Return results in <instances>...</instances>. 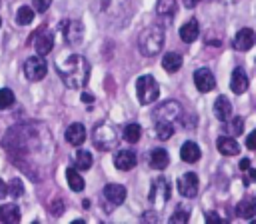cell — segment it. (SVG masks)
Instances as JSON below:
<instances>
[{
	"mask_svg": "<svg viewBox=\"0 0 256 224\" xmlns=\"http://www.w3.org/2000/svg\"><path fill=\"white\" fill-rule=\"evenodd\" d=\"M56 70H58L62 82L74 90L84 88L90 80V62L80 54H72L66 60H58Z\"/></svg>",
	"mask_w": 256,
	"mask_h": 224,
	"instance_id": "1",
	"label": "cell"
},
{
	"mask_svg": "<svg viewBox=\"0 0 256 224\" xmlns=\"http://www.w3.org/2000/svg\"><path fill=\"white\" fill-rule=\"evenodd\" d=\"M164 40H166V34H164V28L158 26V24H152L148 28H144L138 36V50L142 56L146 58H152L156 54H160V50L164 48Z\"/></svg>",
	"mask_w": 256,
	"mask_h": 224,
	"instance_id": "2",
	"label": "cell"
},
{
	"mask_svg": "<svg viewBox=\"0 0 256 224\" xmlns=\"http://www.w3.org/2000/svg\"><path fill=\"white\" fill-rule=\"evenodd\" d=\"M92 144L100 152H110L118 144V130L112 122H98L92 130Z\"/></svg>",
	"mask_w": 256,
	"mask_h": 224,
	"instance_id": "3",
	"label": "cell"
},
{
	"mask_svg": "<svg viewBox=\"0 0 256 224\" xmlns=\"http://www.w3.org/2000/svg\"><path fill=\"white\" fill-rule=\"evenodd\" d=\"M136 94H138V102L144 106L156 102L160 96V86H158L156 78L154 76H140L136 82Z\"/></svg>",
	"mask_w": 256,
	"mask_h": 224,
	"instance_id": "4",
	"label": "cell"
},
{
	"mask_svg": "<svg viewBox=\"0 0 256 224\" xmlns=\"http://www.w3.org/2000/svg\"><path fill=\"white\" fill-rule=\"evenodd\" d=\"M180 118H182V106L176 100H168V102L160 104L154 110V122H170V124H174Z\"/></svg>",
	"mask_w": 256,
	"mask_h": 224,
	"instance_id": "5",
	"label": "cell"
},
{
	"mask_svg": "<svg viewBox=\"0 0 256 224\" xmlns=\"http://www.w3.org/2000/svg\"><path fill=\"white\" fill-rule=\"evenodd\" d=\"M170 184L166 178H156L150 186V202L156 206V208H162L168 200H170Z\"/></svg>",
	"mask_w": 256,
	"mask_h": 224,
	"instance_id": "6",
	"label": "cell"
},
{
	"mask_svg": "<svg viewBox=\"0 0 256 224\" xmlns=\"http://www.w3.org/2000/svg\"><path fill=\"white\" fill-rule=\"evenodd\" d=\"M48 72V66L44 62V58L38 54V56H32L24 62V74L30 82H40Z\"/></svg>",
	"mask_w": 256,
	"mask_h": 224,
	"instance_id": "7",
	"label": "cell"
},
{
	"mask_svg": "<svg viewBox=\"0 0 256 224\" xmlns=\"http://www.w3.org/2000/svg\"><path fill=\"white\" fill-rule=\"evenodd\" d=\"M60 28H62V36H64L66 44L76 46L78 42H82V38H84V26L78 20H66V22L60 24Z\"/></svg>",
	"mask_w": 256,
	"mask_h": 224,
	"instance_id": "8",
	"label": "cell"
},
{
	"mask_svg": "<svg viewBox=\"0 0 256 224\" xmlns=\"http://www.w3.org/2000/svg\"><path fill=\"white\" fill-rule=\"evenodd\" d=\"M198 188H200V182H198V176L194 172H186L184 176L178 178V192L184 198H196Z\"/></svg>",
	"mask_w": 256,
	"mask_h": 224,
	"instance_id": "9",
	"label": "cell"
},
{
	"mask_svg": "<svg viewBox=\"0 0 256 224\" xmlns=\"http://www.w3.org/2000/svg\"><path fill=\"white\" fill-rule=\"evenodd\" d=\"M34 48H36V52L40 56H48L52 52V48H54V34L50 30H46V28H40L36 32V36H34Z\"/></svg>",
	"mask_w": 256,
	"mask_h": 224,
	"instance_id": "10",
	"label": "cell"
},
{
	"mask_svg": "<svg viewBox=\"0 0 256 224\" xmlns=\"http://www.w3.org/2000/svg\"><path fill=\"white\" fill-rule=\"evenodd\" d=\"M254 44H256V32H254L252 28H242V30H238V34H236L234 40H232V48L238 50V52H246V50H250Z\"/></svg>",
	"mask_w": 256,
	"mask_h": 224,
	"instance_id": "11",
	"label": "cell"
},
{
	"mask_svg": "<svg viewBox=\"0 0 256 224\" xmlns=\"http://www.w3.org/2000/svg\"><path fill=\"white\" fill-rule=\"evenodd\" d=\"M194 84L200 92H212L216 88V78L208 68H198L194 72Z\"/></svg>",
	"mask_w": 256,
	"mask_h": 224,
	"instance_id": "12",
	"label": "cell"
},
{
	"mask_svg": "<svg viewBox=\"0 0 256 224\" xmlns=\"http://www.w3.org/2000/svg\"><path fill=\"white\" fill-rule=\"evenodd\" d=\"M104 198L114 206H120L126 200V188L122 184H106L104 186Z\"/></svg>",
	"mask_w": 256,
	"mask_h": 224,
	"instance_id": "13",
	"label": "cell"
},
{
	"mask_svg": "<svg viewBox=\"0 0 256 224\" xmlns=\"http://www.w3.org/2000/svg\"><path fill=\"white\" fill-rule=\"evenodd\" d=\"M136 162H138V158H136V154H134L132 150H120V152L116 154V158H114V166H116L118 170H122V172L132 170V168L136 166Z\"/></svg>",
	"mask_w": 256,
	"mask_h": 224,
	"instance_id": "14",
	"label": "cell"
},
{
	"mask_svg": "<svg viewBox=\"0 0 256 224\" xmlns=\"http://www.w3.org/2000/svg\"><path fill=\"white\" fill-rule=\"evenodd\" d=\"M248 74L244 72V68H236L232 72V80H230V88L234 94H244L248 90Z\"/></svg>",
	"mask_w": 256,
	"mask_h": 224,
	"instance_id": "15",
	"label": "cell"
},
{
	"mask_svg": "<svg viewBox=\"0 0 256 224\" xmlns=\"http://www.w3.org/2000/svg\"><path fill=\"white\" fill-rule=\"evenodd\" d=\"M66 140L72 146H82V142L86 140V128H84V124H80V122L70 124L68 130H66Z\"/></svg>",
	"mask_w": 256,
	"mask_h": 224,
	"instance_id": "16",
	"label": "cell"
},
{
	"mask_svg": "<svg viewBox=\"0 0 256 224\" xmlns=\"http://www.w3.org/2000/svg\"><path fill=\"white\" fill-rule=\"evenodd\" d=\"M214 114L220 122H228L232 118V104L226 96H218L214 102Z\"/></svg>",
	"mask_w": 256,
	"mask_h": 224,
	"instance_id": "17",
	"label": "cell"
},
{
	"mask_svg": "<svg viewBox=\"0 0 256 224\" xmlns=\"http://www.w3.org/2000/svg\"><path fill=\"white\" fill-rule=\"evenodd\" d=\"M236 216H240L244 220L254 218L256 216V198L254 196H248V198L240 200L238 206H236Z\"/></svg>",
	"mask_w": 256,
	"mask_h": 224,
	"instance_id": "18",
	"label": "cell"
},
{
	"mask_svg": "<svg viewBox=\"0 0 256 224\" xmlns=\"http://www.w3.org/2000/svg\"><path fill=\"white\" fill-rule=\"evenodd\" d=\"M216 146H218L220 154H224V156H236L240 152V146L234 140V136H220L218 142H216Z\"/></svg>",
	"mask_w": 256,
	"mask_h": 224,
	"instance_id": "19",
	"label": "cell"
},
{
	"mask_svg": "<svg viewBox=\"0 0 256 224\" xmlns=\"http://www.w3.org/2000/svg\"><path fill=\"white\" fill-rule=\"evenodd\" d=\"M22 214H20V208L16 204H4L0 206V222L4 224H14V222H20Z\"/></svg>",
	"mask_w": 256,
	"mask_h": 224,
	"instance_id": "20",
	"label": "cell"
},
{
	"mask_svg": "<svg viewBox=\"0 0 256 224\" xmlns=\"http://www.w3.org/2000/svg\"><path fill=\"white\" fill-rule=\"evenodd\" d=\"M168 164H170V156L164 148H154L150 152V166L154 170H164Z\"/></svg>",
	"mask_w": 256,
	"mask_h": 224,
	"instance_id": "21",
	"label": "cell"
},
{
	"mask_svg": "<svg viewBox=\"0 0 256 224\" xmlns=\"http://www.w3.org/2000/svg\"><path fill=\"white\" fill-rule=\"evenodd\" d=\"M180 158L188 164H194L200 160V148L196 142H184V146L180 148Z\"/></svg>",
	"mask_w": 256,
	"mask_h": 224,
	"instance_id": "22",
	"label": "cell"
},
{
	"mask_svg": "<svg viewBox=\"0 0 256 224\" xmlns=\"http://www.w3.org/2000/svg\"><path fill=\"white\" fill-rule=\"evenodd\" d=\"M198 36H200V26H198L196 20H190V22H186V24L180 28V38H182L186 44H192Z\"/></svg>",
	"mask_w": 256,
	"mask_h": 224,
	"instance_id": "23",
	"label": "cell"
},
{
	"mask_svg": "<svg viewBox=\"0 0 256 224\" xmlns=\"http://www.w3.org/2000/svg\"><path fill=\"white\" fill-rule=\"evenodd\" d=\"M162 68H164L166 72H170V74L178 72V70L182 68V56L176 54V52H168V54H164V58H162Z\"/></svg>",
	"mask_w": 256,
	"mask_h": 224,
	"instance_id": "24",
	"label": "cell"
},
{
	"mask_svg": "<svg viewBox=\"0 0 256 224\" xmlns=\"http://www.w3.org/2000/svg\"><path fill=\"white\" fill-rule=\"evenodd\" d=\"M66 180H68L70 190H74V192H82L84 186H86L82 174L78 172V168H68V170H66Z\"/></svg>",
	"mask_w": 256,
	"mask_h": 224,
	"instance_id": "25",
	"label": "cell"
},
{
	"mask_svg": "<svg viewBox=\"0 0 256 224\" xmlns=\"http://www.w3.org/2000/svg\"><path fill=\"white\" fill-rule=\"evenodd\" d=\"M74 166L78 170H90L92 168V154L88 150H78L74 156Z\"/></svg>",
	"mask_w": 256,
	"mask_h": 224,
	"instance_id": "26",
	"label": "cell"
},
{
	"mask_svg": "<svg viewBox=\"0 0 256 224\" xmlns=\"http://www.w3.org/2000/svg\"><path fill=\"white\" fill-rule=\"evenodd\" d=\"M140 136H142V128H140V124L132 122V124H126V126H124V140H126V142L136 144V142L140 140Z\"/></svg>",
	"mask_w": 256,
	"mask_h": 224,
	"instance_id": "27",
	"label": "cell"
},
{
	"mask_svg": "<svg viewBox=\"0 0 256 224\" xmlns=\"http://www.w3.org/2000/svg\"><path fill=\"white\" fill-rule=\"evenodd\" d=\"M156 12L160 16H174L176 14V0H158L156 4Z\"/></svg>",
	"mask_w": 256,
	"mask_h": 224,
	"instance_id": "28",
	"label": "cell"
},
{
	"mask_svg": "<svg viewBox=\"0 0 256 224\" xmlns=\"http://www.w3.org/2000/svg\"><path fill=\"white\" fill-rule=\"evenodd\" d=\"M226 132H228L230 136H238V134H242V132H244V118L236 116V118L228 120V122H226Z\"/></svg>",
	"mask_w": 256,
	"mask_h": 224,
	"instance_id": "29",
	"label": "cell"
},
{
	"mask_svg": "<svg viewBox=\"0 0 256 224\" xmlns=\"http://www.w3.org/2000/svg\"><path fill=\"white\" fill-rule=\"evenodd\" d=\"M32 20H34V10H32L30 6H22V8L16 12V22H18L20 26L30 24Z\"/></svg>",
	"mask_w": 256,
	"mask_h": 224,
	"instance_id": "30",
	"label": "cell"
},
{
	"mask_svg": "<svg viewBox=\"0 0 256 224\" xmlns=\"http://www.w3.org/2000/svg\"><path fill=\"white\" fill-rule=\"evenodd\" d=\"M156 134L160 140H168L174 136V124L170 122H156Z\"/></svg>",
	"mask_w": 256,
	"mask_h": 224,
	"instance_id": "31",
	"label": "cell"
},
{
	"mask_svg": "<svg viewBox=\"0 0 256 224\" xmlns=\"http://www.w3.org/2000/svg\"><path fill=\"white\" fill-rule=\"evenodd\" d=\"M14 104V92L10 88H2L0 90V110H6Z\"/></svg>",
	"mask_w": 256,
	"mask_h": 224,
	"instance_id": "32",
	"label": "cell"
},
{
	"mask_svg": "<svg viewBox=\"0 0 256 224\" xmlns=\"http://www.w3.org/2000/svg\"><path fill=\"white\" fill-rule=\"evenodd\" d=\"M8 190H10V194H12L14 198H20V196L24 194V184H22V180H20V178H12L10 184H8Z\"/></svg>",
	"mask_w": 256,
	"mask_h": 224,
	"instance_id": "33",
	"label": "cell"
},
{
	"mask_svg": "<svg viewBox=\"0 0 256 224\" xmlns=\"http://www.w3.org/2000/svg\"><path fill=\"white\" fill-rule=\"evenodd\" d=\"M188 220H190V212H188V210H182V208H178V210L170 216V222H174V224H176V222H188Z\"/></svg>",
	"mask_w": 256,
	"mask_h": 224,
	"instance_id": "34",
	"label": "cell"
},
{
	"mask_svg": "<svg viewBox=\"0 0 256 224\" xmlns=\"http://www.w3.org/2000/svg\"><path fill=\"white\" fill-rule=\"evenodd\" d=\"M48 210H50V214H54V216H60V214L64 212V202H62L60 198H56L54 202H50V204H48Z\"/></svg>",
	"mask_w": 256,
	"mask_h": 224,
	"instance_id": "35",
	"label": "cell"
},
{
	"mask_svg": "<svg viewBox=\"0 0 256 224\" xmlns=\"http://www.w3.org/2000/svg\"><path fill=\"white\" fill-rule=\"evenodd\" d=\"M32 4H34V10L36 12H46L50 8L52 0H32Z\"/></svg>",
	"mask_w": 256,
	"mask_h": 224,
	"instance_id": "36",
	"label": "cell"
},
{
	"mask_svg": "<svg viewBox=\"0 0 256 224\" xmlns=\"http://www.w3.org/2000/svg\"><path fill=\"white\" fill-rule=\"evenodd\" d=\"M254 182H256V170L254 168H248L246 174H244V184L248 186V184H254Z\"/></svg>",
	"mask_w": 256,
	"mask_h": 224,
	"instance_id": "37",
	"label": "cell"
},
{
	"mask_svg": "<svg viewBox=\"0 0 256 224\" xmlns=\"http://www.w3.org/2000/svg\"><path fill=\"white\" fill-rule=\"evenodd\" d=\"M246 148H248V150H256V130L248 134V138H246Z\"/></svg>",
	"mask_w": 256,
	"mask_h": 224,
	"instance_id": "38",
	"label": "cell"
},
{
	"mask_svg": "<svg viewBox=\"0 0 256 224\" xmlns=\"http://www.w3.org/2000/svg\"><path fill=\"white\" fill-rule=\"evenodd\" d=\"M206 220H208V222H226L218 212H208V214H206Z\"/></svg>",
	"mask_w": 256,
	"mask_h": 224,
	"instance_id": "39",
	"label": "cell"
},
{
	"mask_svg": "<svg viewBox=\"0 0 256 224\" xmlns=\"http://www.w3.org/2000/svg\"><path fill=\"white\" fill-rule=\"evenodd\" d=\"M8 194H10V190H8V184H4V182L0 180V200H2V198H6Z\"/></svg>",
	"mask_w": 256,
	"mask_h": 224,
	"instance_id": "40",
	"label": "cell"
},
{
	"mask_svg": "<svg viewBox=\"0 0 256 224\" xmlns=\"http://www.w3.org/2000/svg\"><path fill=\"white\" fill-rule=\"evenodd\" d=\"M182 4H184L186 8H196V6L200 4V0H182Z\"/></svg>",
	"mask_w": 256,
	"mask_h": 224,
	"instance_id": "41",
	"label": "cell"
},
{
	"mask_svg": "<svg viewBox=\"0 0 256 224\" xmlns=\"http://www.w3.org/2000/svg\"><path fill=\"white\" fill-rule=\"evenodd\" d=\"M248 168H250V160H248V158H244V160H240V170H244V172H246Z\"/></svg>",
	"mask_w": 256,
	"mask_h": 224,
	"instance_id": "42",
	"label": "cell"
},
{
	"mask_svg": "<svg viewBox=\"0 0 256 224\" xmlns=\"http://www.w3.org/2000/svg\"><path fill=\"white\" fill-rule=\"evenodd\" d=\"M144 220H158V216H156V214H150V212H148V214H144Z\"/></svg>",
	"mask_w": 256,
	"mask_h": 224,
	"instance_id": "43",
	"label": "cell"
},
{
	"mask_svg": "<svg viewBox=\"0 0 256 224\" xmlns=\"http://www.w3.org/2000/svg\"><path fill=\"white\" fill-rule=\"evenodd\" d=\"M82 100H84V102H92V100H94V98H92V96H90V94H84V96H82Z\"/></svg>",
	"mask_w": 256,
	"mask_h": 224,
	"instance_id": "44",
	"label": "cell"
},
{
	"mask_svg": "<svg viewBox=\"0 0 256 224\" xmlns=\"http://www.w3.org/2000/svg\"><path fill=\"white\" fill-rule=\"evenodd\" d=\"M0 26H2V18H0Z\"/></svg>",
	"mask_w": 256,
	"mask_h": 224,
	"instance_id": "45",
	"label": "cell"
}]
</instances>
